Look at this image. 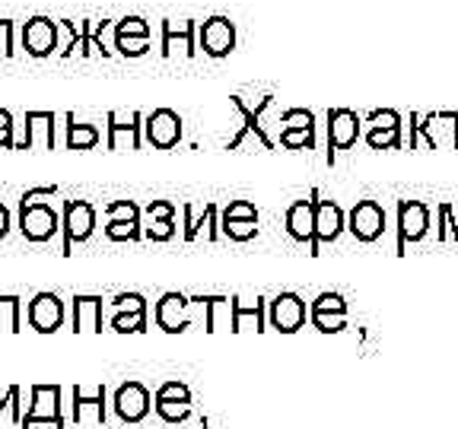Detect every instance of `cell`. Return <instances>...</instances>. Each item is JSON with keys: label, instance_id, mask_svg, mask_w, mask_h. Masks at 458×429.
Wrapping results in <instances>:
<instances>
[{"label": "cell", "instance_id": "obj_6", "mask_svg": "<svg viewBox=\"0 0 458 429\" xmlns=\"http://www.w3.org/2000/svg\"><path fill=\"white\" fill-rule=\"evenodd\" d=\"M347 229L360 242H376L386 232V210L379 200H357L347 216Z\"/></svg>", "mask_w": 458, "mask_h": 429}, {"label": "cell", "instance_id": "obj_35", "mask_svg": "<svg viewBox=\"0 0 458 429\" xmlns=\"http://www.w3.org/2000/svg\"><path fill=\"white\" fill-rule=\"evenodd\" d=\"M106 236L112 242H137V239H143V229L140 223H108Z\"/></svg>", "mask_w": 458, "mask_h": 429}, {"label": "cell", "instance_id": "obj_30", "mask_svg": "<svg viewBox=\"0 0 458 429\" xmlns=\"http://www.w3.org/2000/svg\"><path fill=\"white\" fill-rule=\"evenodd\" d=\"M108 223H140V207L134 200H112L106 207Z\"/></svg>", "mask_w": 458, "mask_h": 429}, {"label": "cell", "instance_id": "obj_38", "mask_svg": "<svg viewBox=\"0 0 458 429\" xmlns=\"http://www.w3.org/2000/svg\"><path fill=\"white\" fill-rule=\"evenodd\" d=\"M114 312H134V315H143L147 312V299L140 293H118L112 299Z\"/></svg>", "mask_w": 458, "mask_h": 429}, {"label": "cell", "instance_id": "obj_19", "mask_svg": "<svg viewBox=\"0 0 458 429\" xmlns=\"http://www.w3.org/2000/svg\"><path fill=\"white\" fill-rule=\"evenodd\" d=\"M188 306H191V299H185L182 293H165L163 299L157 302V324L165 331V334H179V331H185L188 324H191V318H188Z\"/></svg>", "mask_w": 458, "mask_h": 429}, {"label": "cell", "instance_id": "obj_31", "mask_svg": "<svg viewBox=\"0 0 458 429\" xmlns=\"http://www.w3.org/2000/svg\"><path fill=\"white\" fill-rule=\"evenodd\" d=\"M112 331H118V334H140V331H147V312H143V315H134V312H114Z\"/></svg>", "mask_w": 458, "mask_h": 429}, {"label": "cell", "instance_id": "obj_15", "mask_svg": "<svg viewBox=\"0 0 458 429\" xmlns=\"http://www.w3.org/2000/svg\"><path fill=\"white\" fill-rule=\"evenodd\" d=\"M22 48L32 57H48L57 48V22H51L48 16H32L22 26Z\"/></svg>", "mask_w": 458, "mask_h": 429}, {"label": "cell", "instance_id": "obj_11", "mask_svg": "<svg viewBox=\"0 0 458 429\" xmlns=\"http://www.w3.org/2000/svg\"><path fill=\"white\" fill-rule=\"evenodd\" d=\"M366 143H369L372 150H401V114L392 112V108L372 112Z\"/></svg>", "mask_w": 458, "mask_h": 429}, {"label": "cell", "instance_id": "obj_45", "mask_svg": "<svg viewBox=\"0 0 458 429\" xmlns=\"http://www.w3.org/2000/svg\"><path fill=\"white\" fill-rule=\"evenodd\" d=\"M7 232H10V210L0 204V239H7Z\"/></svg>", "mask_w": 458, "mask_h": 429}, {"label": "cell", "instance_id": "obj_14", "mask_svg": "<svg viewBox=\"0 0 458 429\" xmlns=\"http://www.w3.org/2000/svg\"><path fill=\"white\" fill-rule=\"evenodd\" d=\"M114 414L122 416L124 423H140L143 416L150 414V391L140 382H124L118 391H114Z\"/></svg>", "mask_w": 458, "mask_h": 429}, {"label": "cell", "instance_id": "obj_8", "mask_svg": "<svg viewBox=\"0 0 458 429\" xmlns=\"http://www.w3.org/2000/svg\"><path fill=\"white\" fill-rule=\"evenodd\" d=\"M429 229V207L420 200H401L398 204V255H404L408 242H420Z\"/></svg>", "mask_w": 458, "mask_h": 429}, {"label": "cell", "instance_id": "obj_3", "mask_svg": "<svg viewBox=\"0 0 458 429\" xmlns=\"http://www.w3.org/2000/svg\"><path fill=\"white\" fill-rule=\"evenodd\" d=\"M20 232L29 242H51L61 232V216L51 204H32V207H20Z\"/></svg>", "mask_w": 458, "mask_h": 429}, {"label": "cell", "instance_id": "obj_42", "mask_svg": "<svg viewBox=\"0 0 458 429\" xmlns=\"http://www.w3.org/2000/svg\"><path fill=\"white\" fill-rule=\"evenodd\" d=\"M57 194L55 185H45V188H29L26 194L20 198V207H32V204H48L51 198Z\"/></svg>", "mask_w": 458, "mask_h": 429}, {"label": "cell", "instance_id": "obj_21", "mask_svg": "<svg viewBox=\"0 0 458 429\" xmlns=\"http://www.w3.org/2000/svg\"><path fill=\"white\" fill-rule=\"evenodd\" d=\"M286 232L296 242H309V248L315 245V200H296L293 207L286 210Z\"/></svg>", "mask_w": 458, "mask_h": 429}, {"label": "cell", "instance_id": "obj_10", "mask_svg": "<svg viewBox=\"0 0 458 429\" xmlns=\"http://www.w3.org/2000/svg\"><path fill=\"white\" fill-rule=\"evenodd\" d=\"M26 318L38 334H55L64 324V302L57 299L55 293H36L26 308Z\"/></svg>", "mask_w": 458, "mask_h": 429}, {"label": "cell", "instance_id": "obj_13", "mask_svg": "<svg viewBox=\"0 0 458 429\" xmlns=\"http://www.w3.org/2000/svg\"><path fill=\"white\" fill-rule=\"evenodd\" d=\"M200 48L210 57H226L236 48V26L226 20V16H210L204 26H200Z\"/></svg>", "mask_w": 458, "mask_h": 429}, {"label": "cell", "instance_id": "obj_27", "mask_svg": "<svg viewBox=\"0 0 458 429\" xmlns=\"http://www.w3.org/2000/svg\"><path fill=\"white\" fill-rule=\"evenodd\" d=\"M99 140H102L99 128H93V124H77V118L67 114V150H93Z\"/></svg>", "mask_w": 458, "mask_h": 429}, {"label": "cell", "instance_id": "obj_18", "mask_svg": "<svg viewBox=\"0 0 458 429\" xmlns=\"http://www.w3.org/2000/svg\"><path fill=\"white\" fill-rule=\"evenodd\" d=\"M32 147L55 150V112H26V134L16 140V150Z\"/></svg>", "mask_w": 458, "mask_h": 429}, {"label": "cell", "instance_id": "obj_40", "mask_svg": "<svg viewBox=\"0 0 458 429\" xmlns=\"http://www.w3.org/2000/svg\"><path fill=\"white\" fill-rule=\"evenodd\" d=\"M118 36H150V26L140 16H124L122 22H114V38Z\"/></svg>", "mask_w": 458, "mask_h": 429}, {"label": "cell", "instance_id": "obj_24", "mask_svg": "<svg viewBox=\"0 0 458 429\" xmlns=\"http://www.w3.org/2000/svg\"><path fill=\"white\" fill-rule=\"evenodd\" d=\"M73 331L102 334V296H73Z\"/></svg>", "mask_w": 458, "mask_h": 429}, {"label": "cell", "instance_id": "obj_16", "mask_svg": "<svg viewBox=\"0 0 458 429\" xmlns=\"http://www.w3.org/2000/svg\"><path fill=\"white\" fill-rule=\"evenodd\" d=\"M360 118L351 108H331L328 112V147L331 150H351L360 140Z\"/></svg>", "mask_w": 458, "mask_h": 429}, {"label": "cell", "instance_id": "obj_4", "mask_svg": "<svg viewBox=\"0 0 458 429\" xmlns=\"http://www.w3.org/2000/svg\"><path fill=\"white\" fill-rule=\"evenodd\" d=\"M233 105H236L239 114H242V130H239V134L226 143V150H239V147H242V143H249V140L261 143L265 150H274V140L265 134V124H261V112H265V108L271 105V96H265V99L258 102V108L245 105L242 96H233Z\"/></svg>", "mask_w": 458, "mask_h": 429}, {"label": "cell", "instance_id": "obj_20", "mask_svg": "<svg viewBox=\"0 0 458 429\" xmlns=\"http://www.w3.org/2000/svg\"><path fill=\"white\" fill-rule=\"evenodd\" d=\"M73 404L71 416L73 423H83L86 416H93L96 423H106V385H96L93 391H86L83 385H73Z\"/></svg>", "mask_w": 458, "mask_h": 429}, {"label": "cell", "instance_id": "obj_41", "mask_svg": "<svg viewBox=\"0 0 458 429\" xmlns=\"http://www.w3.org/2000/svg\"><path fill=\"white\" fill-rule=\"evenodd\" d=\"M226 220H258V210L251 200H233V204H226V210H223V223Z\"/></svg>", "mask_w": 458, "mask_h": 429}, {"label": "cell", "instance_id": "obj_44", "mask_svg": "<svg viewBox=\"0 0 458 429\" xmlns=\"http://www.w3.org/2000/svg\"><path fill=\"white\" fill-rule=\"evenodd\" d=\"M0 55L13 57V20H0Z\"/></svg>", "mask_w": 458, "mask_h": 429}, {"label": "cell", "instance_id": "obj_32", "mask_svg": "<svg viewBox=\"0 0 458 429\" xmlns=\"http://www.w3.org/2000/svg\"><path fill=\"white\" fill-rule=\"evenodd\" d=\"M280 147H286V150H312V147H315V130L284 128V130H280Z\"/></svg>", "mask_w": 458, "mask_h": 429}, {"label": "cell", "instance_id": "obj_25", "mask_svg": "<svg viewBox=\"0 0 458 429\" xmlns=\"http://www.w3.org/2000/svg\"><path fill=\"white\" fill-rule=\"evenodd\" d=\"M229 331H265V299H233V328Z\"/></svg>", "mask_w": 458, "mask_h": 429}, {"label": "cell", "instance_id": "obj_23", "mask_svg": "<svg viewBox=\"0 0 458 429\" xmlns=\"http://www.w3.org/2000/svg\"><path fill=\"white\" fill-rule=\"evenodd\" d=\"M175 51H182L185 57H194V22L191 20L163 22V55L172 57Z\"/></svg>", "mask_w": 458, "mask_h": 429}, {"label": "cell", "instance_id": "obj_12", "mask_svg": "<svg viewBox=\"0 0 458 429\" xmlns=\"http://www.w3.org/2000/svg\"><path fill=\"white\" fill-rule=\"evenodd\" d=\"M140 128H143V118L137 112L131 114L108 112V150L112 153L140 150Z\"/></svg>", "mask_w": 458, "mask_h": 429}, {"label": "cell", "instance_id": "obj_36", "mask_svg": "<svg viewBox=\"0 0 458 429\" xmlns=\"http://www.w3.org/2000/svg\"><path fill=\"white\" fill-rule=\"evenodd\" d=\"M114 48L124 57H140L150 48V36H118L114 38Z\"/></svg>", "mask_w": 458, "mask_h": 429}, {"label": "cell", "instance_id": "obj_46", "mask_svg": "<svg viewBox=\"0 0 458 429\" xmlns=\"http://www.w3.org/2000/svg\"><path fill=\"white\" fill-rule=\"evenodd\" d=\"M13 147H16L13 130H0V150H13Z\"/></svg>", "mask_w": 458, "mask_h": 429}, {"label": "cell", "instance_id": "obj_2", "mask_svg": "<svg viewBox=\"0 0 458 429\" xmlns=\"http://www.w3.org/2000/svg\"><path fill=\"white\" fill-rule=\"evenodd\" d=\"M96 226V207L89 200H67L64 216H61V232H64V245H61V255H71L73 242H86L93 236Z\"/></svg>", "mask_w": 458, "mask_h": 429}, {"label": "cell", "instance_id": "obj_17", "mask_svg": "<svg viewBox=\"0 0 458 429\" xmlns=\"http://www.w3.org/2000/svg\"><path fill=\"white\" fill-rule=\"evenodd\" d=\"M344 226L347 223H344V214L335 200H315V245L309 248V255H318L322 242H335Z\"/></svg>", "mask_w": 458, "mask_h": 429}, {"label": "cell", "instance_id": "obj_22", "mask_svg": "<svg viewBox=\"0 0 458 429\" xmlns=\"http://www.w3.org/2000/svg\"><path fill=\"white\" fill-rule=\"evenodd\" d=\"M182 214H185V242L200 239V232H204L208 242H216V239H220V229H216V204H204V214L200 216L191 204H185Z\"/></svg>", "mask_w": 458, "mask_h": 429}, {"label": "cell", "instance_id": "obj_43", "mask_svg": "<svg viewBox=\"0 0 458 429\" xmlns=\"http://www.w3.org/2000/svg\"><path fill=\"white\" fill-rule=\"evenodd\" d=\"M147 220H175V204H169V200H153V204H147Z\"/></svg>", "mask_w": 458, "mask_h": 429}, {"label": "cell", "instance_id": "obj_34", "mask_svg": "<svg viewBox=\"0 0 458 429\" xmlns=\"http://www.w3.org/2000/svg\"><path fill=\"white\" fill-rule=\"evenodd\" d=\"M280 124L284 128H296V130H315V114L309 108H286L280 114Z\"/></svg>", "mask_w": 458, "mask_h": 429}, {"label": "cell", "instance_id": "obj_47", "mask_svg": "<svg viewBox=\"0 0 458 429\" xmlns=\"http://www.w3.org/2000/svg\"><path fill=\"white\" fill-rule=\"evenodd\" d=\"M13 394H16V385H10L7 391H0V410L13 408Z\"/></svg>", "mask_w": 458, "mask_h": 429}, {"label": "cell", "instance_id": "obj_33", "mask_svg": "<svg viewBox=\"0 0 458 429\" xmlns=\"http://www.w3.org/2000/svg\"><path fill=\"white\" fill-rule=\"evenodd\" d=\"M223 232H226L229 239H236V242H249V239L258 236V220H226L220 223Z\"/></svg>", "mask_w": 458, "mask_h": 429}, {"label": "cell", "instance_id": "obj_29", "mask_svg": "<svg viewBox=\"0 0 458 429\" xmlns=\"http://www.w3.org/2000/svg\"><path fill=\"white\" fill-rule=\"evenodd\" d=\"M153 408L165 423H185L191 416V400H157Z\"/></svg>", "mask_w": 458, "mask_h": 429}, {"label": "cell", "instance_id": "obj_28", "mask_svg": "<svg viewBox=\"0 0 458 429\" xmlns=\"http://www.w3.org/2000/svg\"><path fill=\"white\" fill-rule=\"evenodd\" d=\"M0 331L20 334L22 331V299L20 296H0Z\"/></svg>", "mask_w": 458, "mask_h": 429}, {"label": "cell", "instance_id": "obj_37", "mask_svg": "<svg viewBox=\"0 0 458 429\" xmlns=\"http://www.w3.org/2000/svg\"><path fill=\"white\" fill-rule=\"evenodd\" d=\"M143 236L150 239V242H169L175 236V220H147Z\"/></svg>", "mask_w": 458, "mask_h": 429}, {"label": "cell", "instance_id": "obj_9", "mask_svg": "<svg viewBox=\"0 0 458 429\" xmlns=\"http://www.w3.org/2000/svg\"><path fill=\"white\" fill-rule=\"evenodd\" d=\"M309 318L322 334H337L347 328V302L341 293H322L309 306Z\"/></svg>", "mask_w": 458, "mask_h": 429}, {"label": "cell", "instance_id": "obj_39", "mask_svg": "<svg viewBox=\"0 0 458 429\" xmlns=\"http://www.w3.org/2000/svg\"><path fill=\"white\" fill-rule=\"evenodd\" d=\"M153 400H191V388L185 382H163Z\"/></svg>", "mask_w": 458, "mask_h": 429}, {"label": "cell", "instance_id": "obj_26", "mask_svg": "<svg viewBox=\"0 0 458 429\" xmlns=\"http://www.w3.org/2000/svg\"><path fill=\"white\" fill-rule=\"evenodd\" d=\"M194 302L204 306L208 331H220L223 318H229V324H233V299H226V296H194Z\"/></svg>", "mask_w": 458, "mask_h": 429}, {"label": "cell", "instance_id": "obj_5", "mask_svg": "<svg viewBox=\"0 0 458 429\" xmlns=\"http://www.w3.org/2000/svg\"><path fill=\"white\" fill-rule=\"evenodd\" d=\"M267 306H271L267 308V322L280 334H296L306 324V302H302V296L277 293Z\"/></svg>", "mask_w": 458, "mask_h": 429}, {"label": "cell", "instance_id": "obj_7", "mask_svg": "<svg viewBox=\"0 0 458 429\" xmlns=\"http://www.w3.org/2000/svg\"><path fill=\"white\" fill-rule=\"evenodd\" d=\"M143 134H147V143L157 150H172L182 140V118L172 108H157L153 114L143 118Z\"/></svg>", "mask_w": 458, "mask_h": 429}, {"label": "cell", "instance_id": "obj_48", "mask_svg": "<svg viewBox=\"0 0 458 429\" xmlns=\"http://www.w3.org/2000/svg\"><path fill=\"white\" fill-rule=\"evenodd\" d=\"M0 130H13V114L7 108H0Z\"/></svg>", "mask_w": 458, "mask_h": 429}, {"label": "cell", "instance_id": "obj_1", "mask_svg": "<svg viewBox=\"0 0 458 429\" xmlns=\"http://www.w3.org/2000/svg\"><path fill=\"white\" fill-rule=\"evenodd\" d=\"M61 394L64 388L61 385H32L29 388V404L26 416H22L20 426L22 429H32L36 423H51L55 429H64V416H61Z\"/></svg>", "mask_w": 458, "mask_h": 429}]
</instances>
